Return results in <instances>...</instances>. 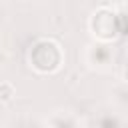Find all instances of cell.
I'll list each match as a JSON object with an SVG mask.
<instances>
[{
  "label": "cell",
  "mask_w": 128,
  "mask_h": 128,
  "mask_svg": "<svg viewBox=\"0 0 128 128\" xmlns=\"http://www.w3.org/2000/svg\"><path fill=\"white\" fill-rule=\"evenodd\" d=\"M28 62L38 74H54L60 70V66L64 62V54H62V48L56 40L42 38L32 44L30 54H28Z\"/></svg>",
  "instance_id": "cell-1"
},
{
  "label": "cell",
  "mask_w": 128,
  "mask_h": 128,
  "mask_svg": "<svg viewBox=\"0 0 128 128\" xmlns=\"http://www.w3.org/2000/svg\"><path fill=\"white\" fill-rule=\"evenodd\" d=\"M124 30V22H122V14H114L110 8H100L92 14L90 18V32L104 42L114 40L120 32Z\"/></svg>",
  "instance_id": "cell-2"
},
{
  "label": "cell",
  "mask_w": 128,
  "mask_h": 128,
  "mask_svg": "<svg viewBox=\"0 0 128 128\" xmlns=\"http://www.w3.org/2000/svg\"><path fill=\"white\" fill-rule=\"evenodd\" d=\"M14 98V86L8 82H0V102H10Z\"/></svg>",
  "instance_id": "cell-3"
}]
</instances>
